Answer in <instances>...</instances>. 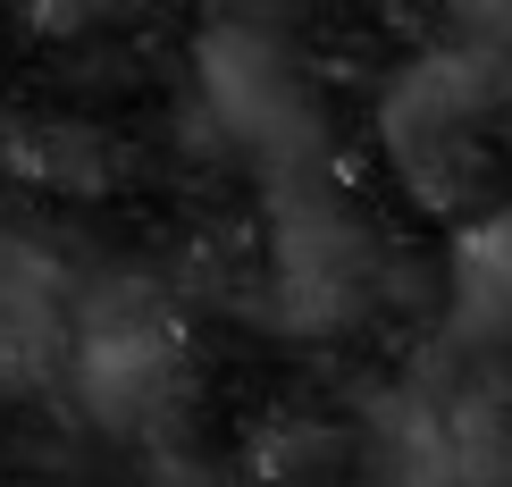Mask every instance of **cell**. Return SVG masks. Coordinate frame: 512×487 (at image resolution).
I'll list each match as a JSON object with an SVG mask.
<instances>
[{"mask_svg": "<svg viewBox=\"0 0 512 487\" xmlns=\"http://www.w3.org/2000/svg\"><path fill=\"white\" fill-rule=\"evenodd\" d=\"M59 370H68L84 387V404L101 420H118V429L160 420L177 404V387H185V320L152 286L118 278V286L84 294L68 311V353H59Z\"/></svg>", "mask_w": 512, "mask_h": 487, "instance_id": "1", "label": "cell"}, {"mask_svg": "<svg viewBox=\"0 0 512 487\" xmlns=\"http://www.w3.org/2000/svg\"><path fill=\"white\" fill-rule=\"evenodd\" d=\"M202 84L210 101H219V118L236 126V135L252 143L261 160L277 168H303L319 152V110L303 93V68H294V51L261 26H219L202 42Z\"/></svg>", "mask_w": 512, "mask_h": 487, "instance_id": "2", "label": "cell"}, {"mask_svg": "<svg viewBox=\"0 0 512 487\" xmlns=\"http://www.w3.org/2000/svg\"><path fill=\"white\" fill-rule=\"evenodd\" d=\"M59 353H68V303H59L51 261L34 244L0 236V395L51 378Z\"/></svg>", "mask_w": 512, "mask_h": 487, "instance_id": "3", "label": "cell"}, {"mask_svg": "<svg viewBox=\"0 0 512 487\" xmlns=\"http://www.w3.org/2000/svg\"><path fill=\"white\" fill-rule=\"evenodd\" d=\"M462 303L471 311H512V219H496L487 236L471 244V261H462Z\"/></svg>", "mask_w": 512, "mask_h": 487, "instance_id": "4", "label": "cell"}]
</instances>
